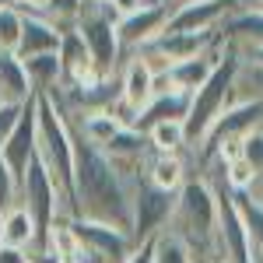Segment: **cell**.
Here are the masks:
<instances>
[{
    "label": "cell",
    "instance_id": "cell-1",
    "mask_svg": "<svg viewBox=\"0 0 263 263\" xmlns=\"http://www.w3.org/2000/svg\"><path fill=\"white\" fill-rule=\"evenodd\" d=\"M70 218L102 221L130 232L134 224V182L120 172L102 147L74 137V186H70Z\"/></svg>",
    "mask_w": 263,
    "mask_h": 263
},
{
    "label": "cell",
    "instance_id": "cell-2",
    "mask_svg": "<svg viewBox=\"0 0 263 263\" xmlns=\"http://www.w3.org/2000/svg\"><path fill=\"white\" fill-rule=\"evenodd\" d=\"M168 232L190 249L193 263L221 260L218 256V197H214V186L200 172L190 176L186 186L176 193Z\"/></svg>",
    "mask_w": 263,
    "mask_h": 263
},
{
    "label": "cell",
    "instance_id": "cell-3",
    "mask_svg": "<svg viewBox=\"0 0 263 263\" xmlns=\"http://www.w3.org/2000/svg\"><path fill=\"white\" fill-rule=\"evenodd\" d=\"M35 158L70 203L74 186V134L53 95H35Z\"/></svg>",
    "mask_w": 263,
    "mask_h": 263
},
{
    "label": "cell",
    "instance_id": "cell-4",
    "mask_svg": "<svg viewBox=\"0 0 263 263\" xmlns=\"http://www.w3.org/2000/svg\"><path fill=\"white\" fill-rule=\"evenodd\" d=\"M239 49L224 46V57L221 63L214 67V74L190 95V112H186V137H190V151L200 144V137L207 134V126L221 116L224 109L232 105L235 99V74H239Z\"/></svg>",
    "mask_w": 263,
    "mask_h": 263
},
{
    "label": "cell",
    "instance_id": "cell-5",
    "mask_svg": "<svg viewBox=\"0 0 263 263\" xmlns=\"http://www.w3.org/2000/svg\"><path fill=\"white\" fill-rule=\"evenodd\" d=\"M74 32L81 35L84 49H88V57H91V63H95V70L102 78H120L123 46H120V35H116V14L109 11V4L84 0Z\"/></svg>",
    "mask_w": 263,
    "mask_h": 263
},
{
    "label": "cell",
    "instance_id": "cell-6",
    "mask_svg": "<svg viewBox=\"0 0 263 263\" xmlns=\"http://www.w3.org/2000/svg\"><path fill=\"white\" fill-rule=\"evenodd\" d=\"M263 126V99H242V102H232L218 120L207 126V134L200 137V144L190 151L193 158V168L203 155H211L221 141H246L253 130Z\"/></svg>",
    "mask_w": 263,
    "mask_h": 263
},
{
    "label": "cell",
    "instance_id": "cell-7",
    "mask_svg": "<svg viewBox=\"0 0 263 263\" xmlns=\"http://www.w3.org/2000/svg\"><path fill=\"white\" fill-rule=\"evenodd\" d=\"M70 228L95 263H126L137 253V239L123 228H112V224H102V221H84V218H70Z\"/></svg>",
    "mask_w": 263,
    "mask_h": 263
},
{
    "label": "cell",
    "instance_id": "cell-8",
    "mask_svg": "<svg viewBox=\"0 0 263 263\" xmlns=\"http://www.w3.org/2000/svg\"><path fill=\"white\" fill-rule=\"evenodd\" d=\"M172 207H176V193H162L147 182L134 186V224H130V235L141 242H151L155 235H162L168 221H172Z\"/></svg>",
    "mask_w": 263,
    "mask_h": 263
},
{
    "label": "cell",
    "instance_id": "cell-9",
    "mask_svg": "<svg viewBox=\"0 0 263 263\" xmlns=\"http://www.w3.org/2000/svg\"><path fill=\"white\" fill-rule=\"evenodd\" d=\"M168 14H172V4L168 0H147L141 11H134L126 18H116V35H120L123 57L141 53L147 42L158 39L165 32V25H168Z\"/></svg>",
    "mask_w": 263,
    "mask_h": 263
},
{
    "label": "cell",
    "instance_id": "cell-10",
    "mask_svg": "<svg viewBox=\"0 0 263 263\" xmlns=\"http://www.w3.org/2000/svg\"><path fill=\"white\" fill-rule=\"evenodd\" d=\"M235 7L239 0H182L172 7L165 32H218Z\"/></svg>",
    "mask_w": 263,
    "mask_h": 263
},
{
    "label": "cell",
    "instance_id": "cell-11",
    "mask_svg": "<svg viewBox=\"0 0 263 263\" xmlns=\"http://www.w3.org/2000/svg\"><path fill=\"white\" fill-rule=\"evenodd\" d=\"M218 35H221L224 46H232L239 53H249V49L263 46V7L239 0V7L218 25Z\"/></svg>",
    "mask_w": 263,
    "mask_h": 263
},
{
    "label": "cell",
    "instance_id": "cell-12",
    "mask_svg": "<svg viewBox=\"0 0 263 263\" xmlns=\"http://www.w3.org/2000/svg\"><path fill=\"white\" fill-rule=\"evenodd\" d=\"M0 158L7 162V168L14 172V179L21 182L28 162L35 158V99L28 105H21V116L14 123V130H11V137H7V144L0 147Z\"/></svg>",
    "mask_w": 263,
    "mask_h": 263
},
{
    "label": "cell",
    "instance_id": "cell-13",
    "mask_svg": "<svg viewBox=\"0 0 263 263\" xmlns=\"http://www.w3.org/2000/svg\"><path fill=\"white\" fill-rule=\"evenodd\" d=\"M190 176H197L190 155H158V151L147 155L144 172H141V179L147 186H155V190H162V193H179Z\"/></svg>",
    "mask_w": 263,
    "mask_h": 263
},
{
    "label": "cell",
    "instance_id": "cell-14",
    "mask_svg": "<svg viewBox=\"0 0 263 263\" xmlns=\"http://www.w3.org/2000/svg\"><path fill=\"white\" fill-rule=\"evenodd\" d=\"M224 57V42H218L214 49H207L200 57H193V60H182V63H172L168 70H162V78L168 81V88H176V91H186V95H193L197 88H200L211 74H214V67L221 63Z\"/></svg>",
    "mask_w": 263,
    "mask_h": 263
},
{
    "label": "cell",
    "instance_id": "cell-15",
    "mask_svg": "<svg viewBox=\"0 0 263 263\" xmlns=\"http://www.w3.org/2000/svg\"><path fill=\"white\" fill-rule=\"evenodd\" d=\"M155 78H158V70L144 60L141 53H130V57H123V67H120V95L130 105L144 109L155 99Z\"/></svg>",
    "mask_w": 263,
    "mask_h": 263
},
{
    "label": "cell",
    "instance_id": "cell-16",
    "mask_svg": "<svg viewBox=\"0 0 263 263\" xmlns=\"http://www.w3.org/2000/svg\"><path fill=\"white\" fill-rule=\"evenodd\" d=\"M35 99L18 53H0V105H28Z\"/></svg>",
    "mask_w": 263,
    "mask_h": 263
},
{
    "label": "cell",
    "instance_id": "cell-17",
    "mask_svg": "<svg viewBox=\"0 0 263 263\" xmlns=\"http://www.w3.org/2000/svg\"><path fill=\"white\" fill-rule=\"evenodd\" d=\"M63 32L42 14H25V32H21L18 57H42V53H60Z\"/></svg>",
    "mask_w": 263,
    "mask_h": 263
},
{
    "label": "cell",
    "instance_id": "cell-18",
    "mask_svg": "<svg viewBox=\"0 0 263 263\" xmlns=\"http://www.w3.org/2000/svg\"><path fill=\"white\" fill-rule=\"evenodd\" d=\"M186 112H190V95H186V91H176V88H172V91H158V95L141 109V120H137L134 130L147 134V130L158 126V123L186 120Z\"/></svg>",
    "mask_w": 263,
    "mask_h": 263
},
{
    "label": "cell",
    "instance_id": "cell-19",
    "mask_svg": "<svg viewBox=\"0 0 263 263\" xmlns=\"http://www.w3.org/2000/svg\"><path fill=\"white\" fill-rule=\"evenodd\" d=\"M25 74L35 95H57L63 88V67L57 53H42V57H21Z\"/></svg>",
    "mask_w": 263,
    "mask_h": 263
},
{
    "label": "cell",
    "instance_id": "cell-20",
    "mask_svg": "<svg viewBox=\"0 0 263 263\" xmlns=\"http://www.w3.org/2000/svg\"><path fill=\"white\" fill-rule=\"evenodd\" d=\"M4 246H14V249H25V253H32L39 246V228H35V221L28 218V211L21 203H14L4 214Z\"/></svg>",
    "mask_w": 263,
    "mask_h": 263
},
{
    "label": "cell",
    "instance_id": "cell-21",
    "mask_svg": "<svg viewBox=\"0 0 263 263\" xmlns=\"http://www.w3.org/2000/svg\"><path fill=\"white\" fill-rule=\"evenodd\" d=\"M147 144L158 155H190V137H186V123L168 120L147 130Z\"/></svg>",
    "mask_w": 263,
    "mask_h": 263
},
{
    "label": "cell",
    "instance_id": "cell-22",
    "mask_svg": "<svg viewBox=\"0 0 263 263\" xmlns=\"http://www.w3.org/2000/svg\"><path fill=\"white\" fill-rule=\"evenodd\" d=\"M239 211H242L246 232H249V249H253V263H263V203L253 193H235Z\"/></svg>",
    "mask_w": 263,
    "mask_h": 263
},
{
    "label": "cell",
    "instance_id": "cell-23",
    "mask_svg": "<svg viewBox=\"0 0 263 263\" xmlns=\"http://www.w3.org/2000/svg\"><path fill=\"white\" fill-rule=\"evenodd\" d=\"M21 32H25V11L4 4L0 7V53H18Z\"/></svg>",
    "mask_w": 263,
    "mask_h": 263
},
{
    "label": "cell",
    "instance_id": "cell-24",
    "mask_svg": "<svg viewBox=\"0 0 263 263\" xmlns=\"http://www.w3.org/2000/svg\"><path fill=\"white\" fill-rule=\"evenodd\" d=\"M151 263H193V256H190V249L165 228L162 235H155V256H151Z\"/></svg>",
    "mask_w": 263,
    "mask_h": 263
},
{
    "label": "cell",
    "instance_id": "cell-25",
    "mask_svg": "<svg viewBox=\"0 0 263 263\" xmlns=\"http://www.w3.org/2000/svg\"><path fill=\"white\" fill-rule=\"evenodd\" d=\"M81 7H84V0H49L42 18H49L60 32H70L78 25V18H81Z\"/></svg>",
    "mask_w": 263,
    "mask_h": 263
},
{
    "label": "cell",
    "instance_id": "cell-26",
    "mask_svg": "<svg viewBox=\"0 0 263 263\" xmlns=\"http://www.w3.org/2000/svg\"><path fill=\"white\" fill-rule=\"evenodd\" d=\"M14 203H18V179L7 168V162L0 158V214H7Z\"/></svg>",
    "mask_w": 263,
    "mask_h": 263
},
{
    "label": "cell",
    "instance_id": "cell-27",
    "mask_svg": "<svg viewBox=\"0 0 263 263\" xmlns=\"http://www.w3.org/2000/svg\"><path fill=\"white\" fill-rule=\"evenodd\" d=\"M18 116H21V105H0V147L7 144V137H11Z\"/></svg>",
    "mask_w": 263,
    "mask_h": 263
},
{
    "label": "cell",
    "instance_id": "cell-28",
    "mask_svg": "<svg viewBox=\"0 0 263 263\" xmlns=\"http://www.w3.org/2000/svg\"><path fill=\"white\" fill-rule=\"evenodd\" d=\"M0 263H32L25 249H14V246H0Z\"/></svg>",
    "mask_w": 263,
    "mask_h": 263
},
{
    "label": "cell",
    "instance_id": "cell-29",
    "mask_svg": "<svg viewBox=\"0 0 263 263\" xmlns=\"http://www.w3.org/2000/svg\"><path fill=\"white\" fill-rule=\"evenodd\" d=\"M151 256H155V239H151V242H141V246H137V253H134L126 263H151Z\"/></svg>",
    "mask_w": 263,
    "mask_h": 263
},
{
    "label": "cell",
    "instance_id": "cell-30",
    "mask_svg": "<svg viewBox=\"0 0 263 263\" xmlns=\"http://www.w3.org/2000/svg\"><path fill=\"white\" fill-rule=\"evenodd\" d=\"M46 7H49V0H25V14H46Z\"/></svg>",
    "mask_w": 263,
    "mask_h": 263
},
{
    "label": "cell",
    "instance_id": "cell-31",
    "mask_svg": "<svg viewBox=\"0 0 263 263\" xmlns=\"http://www.w3.org/2000/svg\"><path fill=\"white\" fill-rule=\"evenodd\" d=\"M239 57H246L249 63H256V67L263 70V46H256V49H249V53H239Z\"/></svg>",
    "mask_w": 263,
    "mask_h": 263
},
{
    "label": "cell",
    "instance_id": "cell-32",
    "mask_svg": "<svg viewBox=\"0 0 263 263\" xmlns=\"http://www.w3.org/2000/svg\"><path fill=\"white\" fill-rule=\"evenodd\" d=\"M0 246H4V214H0Z\"/></svg>",
    "mask_w": 263,
    "mask_h": 263
},
{
    "label": "cell",
    "instance_id": "cell-33",
    "mask_svg": "<svg viewBox=\"0 0 263 263\" xmlns=\"http://www.w3.org/2000/svg\"><path fill=\"white\" fill-rule=\"evenodd\" d=\"M168 4H172V7H176V4H182V0H168Z\"/></svg>",
    "mask_w": 263,
    "mask_h": 263
},
{
    "label": "cell",
    "instance_id": "cell-34",
    "mask_svg": "<svg viewBox=\"0 0 263 263\" xmlns=\"http://www.w3.org/2000/svg\"><path fill=\"white\" fill-rule=\"evenodd\" d=\"M4 4H7V0H0V7H4Z\"/></svg>",
    "mask_w": 263,
    "mask_h": 263
},
{
    "label": "cell",
    "instance_id": "cell-35",
    "mask_svg": "<svg viewBox=\"0 0 263 263\" xmlns=\"http://www.w3.org/2000/svg\"><path fill=\"white\" fill-rule=\"evenodd\" d=\"M214 263H224V260H214Z\"/></svg>",
    "mask_w": 263,
    "mask_h": 263
},
{
    "label": "cell",
    "instance_id": "cell-36",
    "mask_svg": "<svg viewBox=\"0 0 263 263\" xmlns=\"http://www.w3.org/2000/svg\"><path fill=\"white\" fill-rule=\"evenodd\" d=\"M102 4H105V0H102Z\"/></svg>",
    "mask_w": 263,
    "mask_h": 263
}]
</instances>
